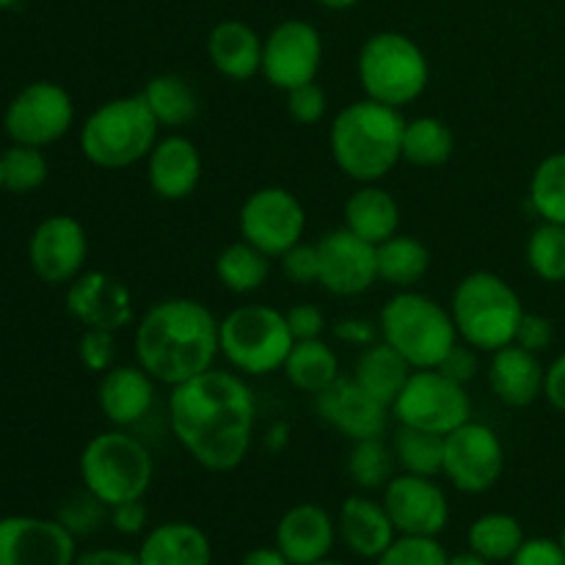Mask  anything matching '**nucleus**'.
<instances>
[{"mask_svg":"<svg viewBox=\"0 0 565 565\" xmlns=\"http://www.w3.org/2000/svg\"><path fill=\"white\" fill-rule=\"evenodd\" d=\"M169 423L199 467L232 472L252 450L257 401L241 373L213 367L171 390Z\"/></svg>","mask_w":565,"mask_h":565,"instance_id":"1","label":"nucleus"},{"mask_svg":"<svg viewBox=\"0 0 565 565\" xmlns=\"http://www.w3.org/2000/svg\"><path fill=\"white\" fill-rule=\"evenodd\" d=\"M221 320L196 298H163L136 326V362L158 384L180 386L215 367Z\"/></svg>","mask_w":565,"mask_h":565,"instance_id":"2","label":"nucleus"},{"mask_svg":"<svg viewBox=\"0 0 565 565\" xmlns=\"http://www.w3.org/2000/svg\"><path fill=\"white\" fill-rule=\"evenodd\" d=\"M406 119L397 108L375 99H359L337 110L329 127V149L348 180L367 185L381 182L403 160Z\"/></svg>","mask_w":565,"mask_h":565,"instance_id":"3","label":"nucleus"},{"mask_svg":"<svg viewBox=\"0 0 565 565\" xmlns=\"http://www.w3.org/2000/svg\"><path fill=\"white\" fill-rule=\"evenodd\" d=\"M524 303L519 292L491 270H475L463 276L450 298L452 323L458 340L480 353H494L516 340L519 323L524 318Z\"/></svg>","mask_w":565,"mask_h":565,"instance_id":"4","label":"nucleus"},{"mask_svg":"<svg viewBox=\"0 0 565 565\" xmlns=\"http://www.w3.org/2000/svg\"><path fill=\"white\" fill-rule=\"evenodd\" d=\"M160 125L141 92L97 105L81 127V152L97 169L119 171L149 158Z\"/></svg>","mask_w":565,"mask_h":565,"instance_id":"5","label":"nucleus"},{"mask_svg":"<svg viewBox=\"0 0 565 565\" xmlns=\"http://www.w3.org/2000/svg\"><path fill=\"white\" fill-rule=\"evenodd\" d=\"M379 331L414 370H436L461 342L450 309L417 290H397L381 307Z\"/></svg>","mask_w":565,"mask_h":565,"instance_id":"6","label":"nucleus"},{"mask_svg":"<svg viewBox=\"0 0 565 565\" xmlns=\"http://www.w3.org/2000/svg\"><path fill=\"white\" fill-rule=\"evenodd\" d=\"M77 469H81L83 489L108 508L143 500L154 480L152 452L125 428L94 436L83 447Z\"/></svg>","mask_w":565,"mask_h":565,"instance_id":"7","label":"nucleus"},{"mask_svg":"<svg viewBox=\"0 0 565 565\" xmlns=\"http://www.w3.org/2000/svg\"><path fill=\"white\" fill-rule=\"evenodd\" d=\"M356 75L367 99L390 108L417 103L430 83L428 55L406 33H373L359 50Z\"/></svg>","mask_w":565,"mask_h":565,"instance_id":"8","label":"nucleus"},{"mask_svg":"<svg viewBox=\"0 0 565 565\" xmlns=\"http://www.w3.org/2000/svg\"><path fill=\"white\" fill-rule=\"evenodd\" d=\"M221 356L243 379H263L281 373L290 356L292 340L285 312L268 303H243L221 318Z\"/></svg>","mask_w":565,"mask_h":565,"instance_id":"9","label":"nucleus"},{"mask_svg":"<svg viewBox=\"0 0 565 565\" xmlns=\"http://www.w3.org/2000/svg\"><path fill=\"white\" fill-rule=\"evenodd\" d=\"M392 417L397 425L447 436L472 419V397L467 386L447 379L441 370H414L392 403Z\"/></svg>","mask_w":565,"mask_h":565,"instance_id":"10","label":"nucleus"},{"mask_svg":"<svg viewBox=\"0 0 565 565\" xmlns=\"http://www.w3.org/2000/svg\"><path fill=\"white\" fill-rule=\"evenodd\" d=\"M75 125V103L64 86L53 81H33L11 97L3 110V130L11 143L50 147Z\"/></svg>","mask_w":565,"mask_h":565,"instance_id":"11","label":"nucleus"},{"mask_svg":"<svg viewBox=\"0 0 565 565\" xmlns=\"http://www.w3.org/2000/svg\"><path fill=\"white\" fill-rule=\"evenodd\" d=\"M241 237L270 259H279L287 248L303 241L307 210L301 199L281 185H265L248 193L237 213Z\"/></svg>","mask_w":565,"mask_h":565,"instance_id":"12","label":"nucleus"},{"mask_svg":"<svg viewBox=\"0 0 565 565\" xmlns=\"http://www.w3.org/2000/svg\"><path fill=\"white\" fill-rule=\"evenodd\" d=\"M441 475L461 494H486L505 475V445L494 428L483 423H463L445 436Z\"/></svg>","mask_w":565,"mask_h":565,"instance_id":"13","label":"nucleus"},{"mask_svg":"<svg viewBox=\"0 0 565 565\" xmlns=\"http://www.w3.org/2000/svg\"><path fill=\"white\" fill-rule=\"evenodd\" d=\"M323 64V36L307 20H285L263 39L259 75L279 92L318 81Z\"/></svg>","mask_w":565,"mask_h":565,"instance_id":"14","label":"nucleus"},{"mask_svg":"<svg viewBox=\"0 0 565 565\" xmlns=\"http://www.w3.org/2000/svg\"><path fill=\"white\" fill-rule=\"evenodd\" d=\"M88 235L75 215L55 213L39 221L28 241L33 276L50 287H64L86 270Z\"/></svg>","mask_w":565,"mask_h":565,"instance_id":"15","label":"nucleus"},{"mask_svg":"<svg viewBox=\"0 0 565 565\" xmlns=\"http://www.w3.org/2000/svg\"><path fill=\"white\" fill-rule=\"evenodd\" d=\"M397 535L439 539L450 524V500L436 478L401 472L384 486L381 494Z\"/></svg>","mask_w":565,"mask_h":565,"instance_id":"16","label":"nucleus"},{"mask_svg":"<svg viewBox=\"0 0 565 565\" xmlns=\"http://www.w3.org/2000/svg\"><path fill=\"white\" fill-rule=\"evenodd\" d=\"M75 561L77 539L58 519H0V565H72Z\"/></svg>","mask_w":565,"mask_h":565,"instance_id":"17","label":"nucleus"},{"mask_svg":"<svg viewBox=\"0 0 565 565\" xmlns=\"http://www.w3.org/2000/svg\"><path fill=\"white\" fill-rule=\"evenodd\" d=\"M320 257V279L318 285L337 298H356L364 296L370 287L379 281V268H375V246L353 235L351 230L340 226L320 237L318 243Z\"/></svg>","mask_w":565,"mask_h":565,"instance_id":"18","label":"nucleus"},{"mask_svg":"<svg viewBox=\"0 0 565 565\" xmlns=\"http://www.w3.org/2000/svg\"><path fill=\"white\" fill-rule=\"evenodd\" d=\"M64 307L83 329L121 331L132 320V292L119 276L105 270H83L66 285Z\"/></svg>","mask_w":565,"mask_h":565,"instance_id":"19","label":"nucleus"},{"mask_svg":"<svg viewBox=\"0 0 565 565\" xmlns=\"http://www.w3.org/2000/svg\"><path fill=\"white\" fill-rule=\"evenodd\" d=\"M315 408H318V417L348 441L381 439L392 419L390 406L375 401L367 390L356 384V379H342V375L329 390L315 395Z\"/></svg>","mask_w":565,"mask_h":565,"instance_id":"20","label":"nucleus"},{"mask_svg":"<svg viewBox=\"0 0 565 565\" xmlns=\"http://www.w3.org/2000/svg\"><path fill=\"white\" fill-rule=\"evenodd\" d=\"M337 541H340L337 519L315 502H298L287 508L274 530V546L292 565L326 561Z\"/></svg>","mask_w":565,"mask_h":565,"instance_id":"21","label":"nucleus"},{"mask_svg":"<svg viewBox=\"0 0 565 565\" xmlns=\"http://www.w3.org/2000/svg\"><path fill=\"white\" fill-rule=\"evenodd\" d=\"M147 182L163 202H182L193 196L202 182V152L196 143L180 132L158 138L147 158Z\"/></svg>","mask_w":565,"mask_h":565,"instance_id":"22","label":"nucleus"},{"mask_svg":"<svg viewBox=\"0 0 565 565\" xmlns=\"http://www.w3.org/2000/svg\"><path fill=\"white\" fill-rule=\"evenodd\" d=\"M154 384L158 381L141 364H114L99 375L97 406L103 417L116 428H132L154 406Z\"/></svg>","mask_w":565,"mask_h":565,"instance_id":"23","label":"nucleus"},{"mask_svg":"<svg viewBox=\"0 0 565 565\" xmlns=\"http://www.w3.org/2000/svg\"><path fill=\"white\" fill-rule=\"evenodd\" d=\"M337 535L351 555L362 561H379L397 539V530L384 502L373 500L370 494H351L342 500L337 513Z\"/></svg>","mask_w":565,"mask_h":565,"instance_id":"24","label":"nucleus"},{"mask_svg":"<svg viewBox=\"0 0 565 565\" xmlns=\"http://www.w3.org/2000/svg\"><path fill=\"white\" fill-rule=\"evenodd\" d=\"M546 367L539 353L527 348L511 345L491 353L489 362V386L500 403L511 408L533 406L539 397H544Z\"/></svg>","mask_w":565,"mask_h":565,"instance_id":"25","label":"nucleus"},{"mask_svg":"<svg viewBox=\"0 0 565 565\" xmlns=\"http://www.w3.org/2000/svg\"><path fill=\"white\" fill-rule=\"evenodd\" d=\"M207 61L226 81H252L263 70V39L241 20H224L210 31Z\"/></svg>","mask_w":565,"mask_h":565,"instance_id":"26","label":"nucleus"},{"mask_svg":"<svg viewBox=\"0 0 565 565\" xmlns=\"http://www.w3.org/2000/svg\"><path fill=\"white\" fill-rule=\"evenodd\" d=\"M136 557L141 565H210L213 544L196 524L163 522L143 533Z\"/></svg>","mask_w":565,"mask_h":565,"instance_id":"27","label":"nucleus"},{"mask_svg":"<svg viewBox=\"0 0 565 565\" xmlns=\"http://www.w3.org/2000/svg\"><path fill=\"white\" fill-rule=\"evenodd\" d=\"M342 226L359 235L362 241L379 243L390 241L401 230V204L379 182L359 185L342 207Z\"/></svg>","mask_w":565,"mask_h":565,"instance_id":"28","label":"nucleus"},{"mask_svg":"<svg viewBox=\"0 0 565 565\" xmlns=\"http://www.w3.org/2000/svg\"><path fill=\"white\" fill-rule=\"evenodd\" d=\"M414 367L395 351L392 345H386L384 340L373 342V345L362 348L356 359V370H353V379L362 390H367L375 401H381L384 406L392 408V403L397 401V395L403 392L406 381L412 379Z\"/></svg>","mask_w":565,"mask_h":565,"instance_id":"29","label":"nucleus"},{"mask_svg":"<svg viewBox=\"0 0 565 565\" xmlns=\"http://www.w3.org/2000/svg\"><path fill=\"white\" fill-rule=\"evenodd\" d=\"M375 268L379 281L395 290H414L430 268V252L423 241L412 235H392L375 246Z\"/></svg>","mask_w":565,"mask_h":565,"instance_id":"30","label":"nucleus"},{"mask_svg":"<svg viewBox=\"0 0 565 565\" xmlns=\"http://www.w3.org/2000/svg\"><path fill=\"white\" fill-rule=\"evenodd\" d=\"M281 373L303 395H320L340 379V356L323 337L320 340H296Z\"/></svg>","mask_w":565,"mask_h":565,"instance_id":"31","label":"nucleus"},{"mask_svg":"<svg viewBox=\"0 0 565 565\" xmlns=\"http://www.w3.org/2000/svg\"><path fill=\"white\" fill-rule=\"evenodd\" d=\"M141 97L158 119L160 130L163 127L166 130H180V127L191 125L199 114L196 92L188 86L185 77L171 75V72L149 77L141 88Z\"/></svg>","mask_w":565,"mask_h":565,"instance_id":"32","label":"nucleus"},{"mask_svg":"<svg viewBox=\"0 0 565 565\" xmlns=\"http://www.w3.org/2000/svg\"><path fill=\"white\" fill-rule=\"evenodd\" d=\"M527 541L522 522L511 513L491 511L475 519L467 530V544L475 555L489 563H511L513 555Z\"/></svg>","mask_w":565,"mask_h":565,"instance_id":"33","label":"nucleus"},{"mask_svg":"<svg viewBox=\"0 0 565 565\" xmlns=\"http://www.w3.org/2000/svg\"><path fill=\"white\" fill-rule=\"evenodd\" d=\"M456 152V136L439 116L406 119L403 130V160L417 169H439Z\"/></svg>","mask_w":565,"mask_h":565,"instance_id":"34","label":"nucleus"},{"mask_svg":"<svg viewBox=\"0 0 565 565\" xmlns=\"http://www.w3.org/2000/svg\"><path fill=\"white\" fill-rule=\"evenodd\" d=\"M215 276L235 296H252V292L263 290L268 281L270 257L241 237L237 243L221 248V254L215 257Z\"/></svg>","mask_w":565,"mask_h":565,"instance_id":"35","label":"nucleus"},{"mask_svg":"<svg viewBox=\"0 0 565 565\" xmlns=\"http://www.w3.org/2000/svg\"><path fill=\"white\" fill-rule=\"evenodd\" d=\"M392 452H395V461L403 472L439 478L441 467H445V436L397 425Z\"/></svg>","mask_w":565,"mask_h":565,"instance_id":"36","label":"nucleus"},{"mask_svg":"<svg viewBox=\"0 0 565 565\" xmlns=\"http://www.w3.org/2000/svg\"><path fill=\"white\" fill-rule=\"evenodd\" d=\"M395 452L381 439L351 441L345 456V472L362 491H384V486L395 478Z\"/></svg>","mask_w":565,"mask_h":565,"instance_id":"37","label":"nucleus"},{"mask_svg":"<svg viewBox=\"0 0 565 565\" xmlns=\"http://www.w3.org/2000/svg\"><path fill=\"white\" fill-rule=\"evenodd\" d=\"M527 196L541 221L565 226V152L546 154L535 166Z\"/></svg>","mask_w":565,"mask_h":565,"instance_id":"38","label":"nucleus"},{"mask_svg":"<svg viewBox=\"0 0 565 565\" xmlns=\"http://www.w3.org/2000/svg\"><path fill=\"white\" fill-rule=\"evenodd\" d=\"M530 270L546 285H563L565 281V226L541 221L527 237L524 246Z\"/></svg>","mask_w":565,"mask_h":565,"instance_id":"39","label":"nucleus"},{"mask_svg":"<svg viewBox=\"0 0 565 565\" xmlns=\"http://www.w3.org/2000/svg\"><path fill=\"white\" fill-rule=\"evenodd\" d=\"M3 188L17 196H28V193L39 191L50 177V163L39 147H28V143H11L3 154Z\"/></svg>","mask_w":565,"mask_h":565,"instance_id":"40","label":"nucleus"},{"mask_svg":"<svg viewBox=\"0 0 565 565\" xmlns=\"http://www.w3.org/2000/svg\"><path fill=\"white\" fill-rule=\"evenodd\" d=\"M450 555L439 539L425 535H397L390 550L375 561V565H447Z\"/></svg>","mask_w":565,"mask_h":565,"instance_id":"41","label":"nucleus"},{"mask_svg":"<svg viewBox=\"0 0 565 565\" xmlns=\"http://www.w3.org/2000/svg\"><path fill=\"white\" fill-rule=\"evenodd\" d=\"M108 516H110V508L103 505L97 497L88 494V491L83 489V494L72 497V500L61 508L58 522L77 539V535L97 533L99 524H103Z\"/></svg>","mask_w":565,"mask_h":565,"instance_id":"42","label":"nucleus"},{"mask_svg":"<svg viewBox=\"0 0 565 565\" xmlns=\"http://www.w3.org/2000/svg\"><path fill=\"white\" fill-rule=\"evenodd\" d=\"M326 110H329V97H326L323 86L318 81L303 83V86L287 92V114L296 125H318V121L326 119Z\"/></svg>","mask_w":565,"mask_h":565,"instance_id":"43","label":"nucleus"},{"mask_svg":"<svg viewBox=\"0 0 565 565\" xmlns=\"http://www.w3.org/2000/svg\"><path fill=\"white\" fill-rule=\"evenodd\" d=\"M77 359L88 373H108L116 364V334L103 329H83L81 342H77Z\"/></svg>","mask_w":565,"mask_h":565,"instance_id":"44","label":"nucleus"},{"mask_svg":"<svg viewBox=\"0 0 565 565\" xmlns=\"http://www.w3.org/2000/svg\"><path fill=\"white\" fill-rule=\"evenodd\" d=\"M281 274L287 276V281L298 287L307 285H318L320 279V257H318V246L315 243H296L292 248H287L281 254Z\"/></svg>","mask_w":565,"mask_h":565,"instance_id":"45","label":"nucleus"},{"mask_svg":"<svg viewBox=\"0 0 565 565\" xmlns=\"http://www.w3.org/2000/svg\"><path fill=\"white\" fill-rule=\"evenodd\" d=\"M513 342L541 356V353L555 342V323H552L546 315L524 312L522 323H519V331H516V340Z\"/></svg>","mask_w":565,"mask_h":565,"instance_id":"46","label":"nucleus"},{"mask_svg":"<svg viewBox=\"0 0 565 565\" xmlns=\"http://www.w3.org/2000/svg\"><path fill=\"white\" fill-rule=\"evenodd\" d=\"M292 340H320L326 331L323 309L315 303H296L285 312Z\"/></svg>","mask_w":565,"mask_h":565,"instance_id":"47","label":"nucleus"},{"mask_svg":"<svg viewBox=\"0 0 565 565\" xmlns=\"http://www.w3.org/2000/svg\"><path fill=\"white\" fill-rule=\"evenodd\" d=\"M436 370H441L447 379H452V381H458V384L467 386L469 381L478 379V373H480V351L469 348L467 342H458V345L447 353L445 362H441Z\"/></svg>","mask_w":565,"mask_h":565,"instance_id":"48","label":"nucleus"},{"mask_svg":"<svg viewBox=\"0 0 565 565\" xmlns=\"http://www.w3.org/2000/svg\"><path fill=\"white\" fill-rule=\"evenodd\" d=\"M508 565H565V550L555 539H527Z\"/></svg>","mask_w":565,"mask_h":565,"instance_id":"49","label":"nucleus"},{"mask_svg":"<svg viewBox=\"0 0 565 565\" xmlns=\"http://www.w3.org/2000/svg\"><path fill=\"white\" fill-rule=\"evenodd\" d=\"M110 527L116 530L119 535H143L149 527V511L143 505V500H130V502H121V505L110 508Z\"/></svg>","mask_w":565,"mask_h":565,"instance_id":"50","label":"nucleus"},{"mask_svg":"<svg viewBox=\"0 0 565 565\" xmlns=\"http://www.w3.org/2000/svg\"><path fill=\"white\" fill-rule=\"evenodd\" d=\"M334 337L340 342H345V345H353V348H367L373 345V342L381 340V331H379V323H373V320H364V318H345L340 320V323H334Z\"/></svg>","mask_w":565,"mask_h":565,"instance_id":"51","label":"nucleus"},{"mask_svg":"<svg viewBox=\"0 0 565 565\" xmlns=\"http://www.w3.org/2000/svg\"><path fill=\"white\" fill-rule=\"evenodd\" d=\"M544 397L555 412L565 414V351L546 367Z\"/></svg>","mask_w":565,"mask_h":565,"instance_id":"52","label":"nucleus"},{"mask_svg":"<svg viewBox=\"0 0 565 565\" xmlns=\"http://www.w3.org/2000/svg\"><path fill=\"white\" fill-rule=\"evenodd\" d=\"M72 565H141L138 563L136 552L114 550V546H103V550H88L77 555Z\"/></svg>","mask_w":565,"mask_h":565,"instance_id":"53","label":"nucleus"},{"mask_svg":"<svg viewBox=\"0 0 565 565\" xmlns=\"http://www.w3.org/2000/svg\"><path fill=\"white\" fill-rule=\"evenodd\" d=\"M241 565H292L276 546H257L241 557Z\"/></svg>","mask_w":565,"mask_h":565,"instance_id":"54","label":"nucleus"},{"mask_svg":"<svg viewBox=\"0 0 565 565\" xmlns=\"http://www.w3.org/2000/svg\"><path fill=\"white\" fill-rule=\"evenodd\" d=\"M447 565H494V563L483 561V557L475 555L472 550H467V552H458V555H450V561H447Z\"/></svg>","mask_w":565,"mask_h":565,"instance_id":"55","label":"nucleus"},{"mask_svg":"<svg viewBox=\"0 0 565 565\" xmlns=\"http://www.w3.org/2000/svg\"><path fill=\"white\" fill-rule=\"evenodd\" d=\"M318 3L331 11H345V9H353L356 3H362V0H318Z\"/></svg>","mask_w":565,"mask_h":565,"instance_id":"56","label":"nucleus"},{"mask_svg":"<svg viewBox=\"0 0 565 565\" xmlns=\"http://www.w3.org/2000/svg\"><path fill=\"white\" fill-rule=\"evenodd\" d=\"M309 565H348L342 561H331V557H326V561H318V563H309Z\"/></svg>","mask_w":565,"mask_h":565,"instance_id":"57","label":"nucleus"},{"mask_svg":"<svg viewBox=\"0 0 565 565\" xmlns=\"http://www.w3.org/2000/svg\"><path fill=\"white\" fill-rule=\"evenodd\" d=\"M17 3H20V0H0V11L11 9V6H17Z\"/></svg>","mask_w":565,"mask_h":565,"instance_id":"58","label":"nucleus"},{"mask_svg":"<svg viewBox=\"0 0 565 565\" xmlns=\"http://www.w3.org/2000/svg\"><path fill=\"white\" fill-rule=\"evenodd\" d=\"M6 188H3V163H0V193H3Z\"/></svg>","mask_w":565,"mask_h":565,"instance_id":"59","label":"nucleus"},{"mask_svg":"<svg viewBox=\"0 0 565 565\" xmlns=\"http://www.w3.org/2000/svg\"><path fill=\"white\" fill-rule=\"evenodd\" d=\"M557 541H561V546L565 550V522H563V530H561V539H557Z\"/></svg>","mask_w":565,"mask_h":565,"instance_id":"60","label":"nucleus"},{"mask_svg":"<svg viewBox=\"0 0 565 565\" xmlns=\"http://www.w3.org/2000/svg\"><path fill=\"white\" fill-rule=\"evenodd\" d=\"M0 519H3V516H0Z\"/></svg>","mask_w":565,"mask_h":565,"instance_id":"61","label":"nucleus"}]
</instances>
